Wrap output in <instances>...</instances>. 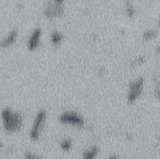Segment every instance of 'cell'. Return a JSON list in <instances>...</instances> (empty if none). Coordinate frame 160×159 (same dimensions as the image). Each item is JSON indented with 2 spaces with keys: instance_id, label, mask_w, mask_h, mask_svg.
Listing matches in <instances>:
<instances>
[{
  "instance_id": "9",
  "label": "cell",
  "mask_w": 160,
  "mask_h": 159,
  "mask_svg": "<svg viewBox=\"0 0 160 159\" xmlns=\"http://www.w3.org/2000/svg\"><path fill=\"white\" fill-rule=\"evenodd\" d=\"M24 158L25 159H41L38 156H37L36 154L34 153H30V152H27L24 154Z\"/></svg>"
},
{
  "instance_id": "11",
  "label": "cell",
  "mask_w": 160,
  "mask_h": 159,
  "mask_svg": "<svg viewBox=\"0 0 160 159\" xmlns=\"http://www.w3.org/2000/svg\"><path fill=\"white\" fill-rule=\"evenodd\" d=\"M56 1H57V2H58V3H61V2H62V1H63V0H56Z\"/></svg>"
},
{
  "instance_id": "7",
  "label": "cell",
  "mask_w": 160,
  "mask_h": 159,
  "mask_svg": "<svg viewBox=\"0 0 160 159\" xmlns=\"http://www.w3.org/2000/svg\"><path fill=\"white\" fill-rule=\"evenodd\" d=\"M60 147L63 151H69L72 148V141L71 139H64L61 143H60Z\"/></svg>"
},
{
  "instance_id": "1",
  "label": "cell",
  "mask_w": 160,
  "mask_h": 159,
  "mask_svg": "<svg viewBox=\"0 0 160 159\" xmlns=\"http://www.w3.org/2000/svg\"><path fill=\"white\" fill-rule=\"evenodd\" d=\"M2 121L5 130L8 133L19 131L22 124L21 115L9 109H6L2 112Z\"/></svg>"
},
{
  "instance_id": "6",
  "label": "cell",
  "mask_w": 160,
  "mask_h": 159,
  "mask_svg": "<svg viewBox=\"0 0 160 159\" xmlns=\"http://www.w3.org/2000/svg\"><path fill=\"white\" fill-rule=\"evenodd\" d=\"M39 36H40V31L37 30L32 34V37L29 40V48L31 50L37 48L38 44V40H39Z\"/></svg>"
},
{
  "instance_id": "10",
  "label": "cell",
  "mask_w": 160,
  "mask_h": 159,
  "mask_svg": "<svg viewBox=\"0 0 160 159\" xmlns=\"http://www.w3.org/2000/svg\"><path fill=\"white\" fill-rule=\"evenodd\" d=\"M109 159H119V157H117V156H115V155H113V156H111Z\"/></svg>"
},
{
  "instance_id": "8",
  "label": "cell",
  "mask_w": 160,
  "mask_h": 159,
  "mask_svg": "<svg viewBox=\"0 0 160 159\" xmlns=\"http://www.w3.org/2000/svg\"><path fill=\"white\" fill-rule=\"evenodd\" d=\"M62 39V36L61 34H58V33H53L52 34V41L55 44L59 43Z\"/></svg>"
},
{
  "instance_id": "5",
  "label": "cell",
  "mask_w": 160,
  "mask_h": 159,
  "mask_svg": "<svg viewBox=\"0 0 160 159\" xmlns=\"http://www.w3.org/2000/svg\"><path fill=\"white\" fill-rule=\"evenodd\" d=\"M98 147L93 146L83 153L82 159H96V157H98Z\"/></svg>"
},
{
  "instance_id": "2",
  "label": "cell",
  "mask_w": 160,
  "mask_h": 159,
  "mask_svg": "<svg viewBox=\"0 0 160 159\" xmlns=\"http://www.w3.org/2000/svg\"><path fill=\"white\" fill-rule=\"evenodd\" d=\"M46 118H47V113L45 111L41 110L37 113L34 123L32 124L30 133H29V137L32 141H38L39 139L40 132H41V130L44 127V124L46 122Z\"/></svg>"
},
{
  "instance_id": "3",
  "label": "cell",
  "mask_w": 160,
  "mask_h": 159,
  "mask_svg": "<svg viewBox=\"0 0 160 159\" xmlns=\"http://www.w3.org/2000/svg\"><path fill=\"white\" fill-rule=\"evenodd\" d=\"M144 83L145 82L142 78H138L129 84L127 97L128 103H134L142 96L144 89Z\"/></svg>"
},
{
  "instance_id": "4",
  "label": "cell",
  "mask_w": 160,
  "mask_h": 159,
  "mask_svg": "<svg viewBox=\"0 0 160 159\" xmlns=\"http://www.w3.org/2000/svg\"><path fill=\"white\" fill-rule=\"evenodd\" d=\"M61 124L68 125L72 127H82L84 125V119L82 115L74 112H66L59 116Z\"/></svg>"
}]
</instances>
